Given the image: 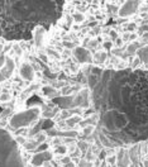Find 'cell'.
Wrapping results in <instances>:
<instances>
[{
	"instance_id": "3",
	"label": "cell",
	"mask_w": 148,
	"mask_h": 167,
	"mask_svg": "<svg viewBox=\"0 0 148 167\" xmlns=\"http://www.w3.org/2000/svg\"><path fill=\"white\" fill-rule=\"evenodd\" d=\"M5 62H7V55H5V53H0V70L4 67Z\"/></svg>"
},
{
	"instance_id": "2",
	"label": "cell",
	"mask_w": 148,
	"mask_h": 167,
	"mask_svg": "<svg viewBox=\"0 0 148 167\" xmlns=\"http://www.w3.org/2000/svg\"><path fill=\"white\" fill-rule=\"evenodd\" d=\"M93 104L99 115L97 130L113 147L148 140V71H110L85 67Z\"/></svg>"
},
{
	"instance_id": "1",
	"label": "cell",
	"mask_w": 148,
	"mask_h": 167,
	"mask_svg": "<svg viewBox=\"0 0 148 167\" xmlns=\"http://www.w3.org/2000/svg\"><path fill=\"white\" fill-rule=\"evenodd\" d=\"M72 4L82 20L72 23L61 13L44 39L42 48L57 52L51 69L67 76H77L85 67L148 71V0Z\"/></svg>"
}]
</instances>
